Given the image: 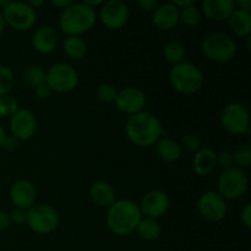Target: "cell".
<instances>
[{"mask_svg":"<svg viewBox=\"0 0 251 251\" xmlns=\"http://www.w3.org/2000/svg\"><path fill=\"white\" fill-rule=\"evenodd\" d=\"M125 132L130 141L140 147H150L156 144L163 135L161 122L150 112L130 115L125 125Z\"/></svg>","mask_w":251,"mask_h":251,"instance_id":"1","label":"cell"},{"mask_svg":"<svg viewBox=\"0 0 251 251\" xmlns=\"http://www.w3.org/2000/svg\"><path fill=\"white\" fill-rule=\"evenodd\" d=\"M142 215L139 205L129 199L117 200L107 212V225L117 235H129L136 230Z\"/></svg>","mask_w":251,"mask_h":251,"instance_id":"2","label":"cell"},{"mask_svg":"<svg viewBox=\"0 0 251 251\" xmlns=\"http://www.w3.org/2000/svg\"><path fill=\"white\" fill-rule=\"evenodd\" d=\"M97 21L96 10L85 2H73L64 9L59 17V27L66 36H78L86 33Z\"/></svg>","mask_w":251,"mask_h":251,"instance_id":"3","label":"cell"},{"mask_svg":"<svg viewBox=\"0 0 251 251\" xmlns=\"http://www.w3.org/2000/svg\"><path fill=\"white\" fill-rule=\"evenodd\" d=\"M169 82L176 92L181 95H193L202 88L203 74L195 64L184 60L172 66L169 71Z\"/></svg>","mask_w":251,"mask_h":251,"instance_id":"4","label":"cell"},{"mask_svg":"<svg viewBox=\"0 0 251 251\" xmlns=\"http://www.w3.org/2000/svg\"><path fill=\"white\" fill-rule=\"evenodd\" d=\"M202 51L210 60L225 64L237 55V42L232 36L223 32H212L202 39Z\"/></svg>","mask_w":251,"mask_h":251,"instance_id":"5","label":"cell"},{"mask_svg":"<svg viewBox=\"0 0 251 251\" xmlns=\"http://www.w3.org/2000/svg\"><path fill=\"white\" fill-rule=\"evenodd\" d=\"M249 178L243 169L232 167L222 171L217 180V193L225 200H238L247 193Z\"/></svg>","mask_w":251,"mask_h":251,"instance_id":"6","label":"cell"},{"mask_svg":"<svg viewBox=\"0 0 251 251\" xmlns=\"http://www.w3.org/2000/svg\"><path fill=\"white\" fill-rule=\"evenodd\" d=\"M1 15L5 25L16 31H27L37 21L36 10L24 1H9L1 9Z\"/></svg>","mask_w":251,"mask_h":251,"instance_id":"7","label":"cell"},{"mask_svg":"<svg viewBox=\"0 0 251 251\" xmlns=\"http://www.w3.org/2000/svg\"><path fill=\"white\" fill-rule=\"evenodd\" d=\"M46 85L50 88L51 92H71L78 85V74L70 64H54L46 73Z\"/></svg>","mask_w":251,"mask_h":251,"instance_id":"8","label":"cell"},{"mask_svg":"<svg viewBox=\"0 0 251 251\" xmlns=\"http://www.w3.org/2000/svg\"><path fill=\"white\" fill-rule=\"evenodd\" d=\"M26 223L37 234H49L58 228L59 215L50 205L36 203L27 211Z\"/></svg>","mask_w":251,"mask_h":251,"instance_id":"9","label":"cell"},{"mask_svg":"<svg viewBox=\"0 0 251 251\" xmlns=\"http://www.w3.org/2000/svg\"><path fill=\"white\" fill-rule=\"evenodd\" d=\"M249 112L240 103H228L221 113L223 129L232 135H243L249 131Z\"/></svg>","mask_w":251,"mask_h":251,"instance_id":"10","label":"cell"},{"mask_svg":"<svg viewBox=\"0 0 251 251\" xmlns=\"http://www.w3.org/2000/svg\"><path fill=\"white\" fill-rule=\"evenodd\" d=\"M198 211L208 222H220L227 215V203L217 191L208 190L199 198Z\"/></svg>","mask_w":251,"mask_h":251,"instance_id":"11","label":"cell"},{"mask_svg":"<svg viewBox=\"0 0 251 251\" xmlns=\"http://www.w3.org/2000/svg\"><path fill=\"white\" fill-rule=\"evenodd\" d=\"M146 103L147 97L141 88L127 86V87L118 91L114 104L120 112L130 117V115L144 112Z\"/></svg>","mask_w":251,"mask_h":251,"instance_id":"12","label":"cell"},{"mask_svg":"<svg viewBox=\"0 0 251 251\" xmlns=\"http://www.w3.org/2000/svg\"><path fill=\"white\" fill-rule=\"evenodd\" d=\"M129 7L122 0H108L100 9V20L107 28L119 29L129 20Z\"/></svg>","mask_w":251,"mask_h":251,"instance_id":"13","label":"cell"},{"mask_svg":"<svg viewBox=\"0 0 251 251\" xmlns=\"http://www.w3.org/2000/svg\"><path fill=\"white\" fill-rule=\"evenodd\" d=\"M171 200L169 196L162 190H151L145 194L141 199L139 208L141 211V215L152 220H158L163 217L169 210Z\"/></svg>","mask_w":251,"mask_h":251,"instance_id":"14","label":"cell"},{"mask_svg":"<svg viewBox=\"0 0 251 251\" xmlns=\"http://www.w3.org/2000/svg\"><path fill=\"white\" fill-rule=\"evenodd\" d=\"M10 131L17 140H29L37 131V118L33 112L22 108L10 118Z\"/></svg>","mask_w":251,"mask_h":251,"instance_id":"15","label":"cell"},{"mask_svg":"<svg viewBox=\"0 0 251 251\" xmlns=\"http://www.w3.org/2000/svg\"><path fill=\"white\" fill-rule=\"evenodd\" d=\"M10 200L15 208L28 211L36 205L37 190L31 181L26 179H20L15 181L10 188Z\"/></svg>","mask_w":251,"mask_h":251,"instance_id":"16","label":"cell"},{"mask_svg":"<svg viewBox=\"0 0 251 251\" xmlns=\"http://www.w3.org/2000/svg\"><path fill=\"white\" fill-rule=\"evenodd\" d=\"M202 12L208 20L215 22L228 21L235 10L234 0H205Z\"/></svg>","mask_w":251,"mask_h":251,"instance_id":"17","label":"cell"},{"mask_svg":"<svg viewBox=\"0 0 251 251\" xmlns=\"http://www.w3.org/2000/svg\"><path fill=\"white\" fill-rule=\"evenodd\" d=\"M59 37L55 28L51 26H42L32 36V47L37 53L49 54L55 50Z\"/></svg>","mask_w":251,"mask_h":251,"instance_id":"18","label":"cell"},{"mask_svg":"<svg viewBox=\"0 0 251 251\" xmlns=\"http://www.w3.org/2000/svg\"><path fill=\"white\" fill-rule=\"evenodd\" d=\"M152 22L162 31L173 29L179 24V9L172 2L158 5L152 14Z\"/></svg>","mask_w":251,"mask_h":251,"instance_id":"19","label":"cell"},{"mask_svg":"<svg viewBox=\"0 0 251 251\" xmlns=\"http://www.w3.org/2000/svg\"><path fill=\"white\" fill-rule=\"evenodd\" d=\"M217 167V153L210 147H201L193 158V169L198 176H206Z\"/></svg>","mask_w":251,"mask_h":251,"instance_id":"20","label":"cell"},{"mask_svg":"<svg viewBox=\"0 0 251 251\" xmlns=\"http://www.w3.org/2000/svg\"><path fill=\"white\" fill-rule=\"evenodd\" d=\"M90 198L100 207L109 208L117 201L114 188L107 181H95L90 186Z\"/></svg>","mask_w":251,"mask_h":251,"instance_id":"21","label":"cell"},{"mask_svg":"<svg viewBox=\"0 0 251 251\" xmlns=\"http://www.w3.org/2000/svg\"><path fill=\"white\" fill-rule=\"evenodd\" d=\"M156 150L159 158L166 163H174V162L179 161L181 153H183V149L179 142L164 136H162L156 142Z\"/></svg>","mask_w":251,"mask_h":251,"instance_id":"22","label":"cell"},{"mask_svg":"<svg viewBox=\"0 0 251 251\" xmlns=\"http://www.w3.org/2000/svg\"><path fill=\"white\" fill-rule=\"evenodd\" d=\"M230 29L238 37L249 38L251 33V12L244 10L235 9L232 16L228 19Z\"/></svg>","mask_w":251,"mask_h":251,"instance_id":"23","label":"cell"},{"mask_svg":"<svg viewBox=\"0 0 251 251\" xmlns=\"http://www.w3.org/2000/svg\"><path fill=\"white\" fill-rule=\"evenodd\" d=\"M136 232L141 239L146 242H156L162 234L161 225L157 220L142 217L136 227Z\"/></svg>","mask_w":251,"mask_h":251,"instance_id":"24","label":"cell"},{"mask_svg":"<svg viewBox=\"0 0 251 251\" xmlns=\"http://www.w3.org/2000/svg\"><path fill=\"white\" fill-rule=\"evenodd\" d=\"M64 51L73 60H81L87 54V44L81 37L68 36L64 39Z\"/></svg>","mask_w":251,"mask_h":251,"instance_id":"25","label":"cell"},{"mask_svg":"<svg viewBox=\"0 0 251 251\" xmlns=\"http://www.w3.org/2000/svg\"><path fill=\"white\" fill-rule=\"evenodd\" d=\"M163 56L169 64L176 65V64L184 61V58H185V47L179 41L168 42L163 49Z\"/></svg>","mask_w":251,"mask_h":251,"instance_id":"26","label":"cell"},{"mask_svg":"<svg viewBox=\"0 0 251 251\" xmlns=\"http://www.w3.org/2000/svg\"><path fill=\"white\" fill-rule=\"evenodd\" d=\"M22 78H24V82L27 86L36 88L46 83V71L41 66L31 65L25 69L24 74H22Z\"/></svg>","mask_w":251,"mask_h":251,"instance_id":"27","label":"cell"},{"mask_svg":"<svg viewBox=\"0 0 251 251\" xmlns=\"http://www.w3.org/2000/svg\"><path fill=\"white\" fill-rule=\"evenodd\" d=\"M201 10L195 4L179 10V22L186 27H195L201 21Z\"/></svg>","mask_w":251,"mask_h":251,"instance_id":"28","label":"cell"},{"mask_svg":"<svg viewBox=\"0 0 251 251\" xmlns=\"http://www.w3.org/2000/svg\"><path fill=\"white\" fill-rule=\"evenodd\" d=\"M233 153V161L234 167L244 169L250 167L251 164V146L249 144H243L235 149Z\"/></svg>","mask_w":251,"mask_h":251,"instance_id":"29","label":"cell"},{"mask_svg":"<svg viewBox=\"0 0 251 251\" xmlns=\"http://www.w3.org/2000/svg\"><path fill=\"white\" fill-rule=\"evenodd\" d=\"M15 83L14 73L6 65L0 64V97L9 95Z\"/></svg>","mask_w":251,"mask_h":251,"instance_id":"30","label":"cell"},{"mask_svg":"<svg viewBox=\"0 0 251 251\" xmlns=\"http://www.w3.org/2000/svg\"><path fill=\"white\" fill-rule=\"evenodd\" d=\"M117 88L110 83H100L97 88H96V97L98 100L105 104H110V103L115 102L117 98Z\"/></svg>","mask_w":251,"mask_h":251,"instance_id":"31","label":"cell"},{"mask_svg":"<svg viewBox=\"0 0 251 251\" xmlns=\"http://www.w3.org/2000/svg\"><path fill=\"white\" fill-rule=\"evenodd\" d=\"M19 109V102L16 98L9 95L0 97V117L11 118Z\"/></svg>","mask_w":251,"mask_h":251,"instance_id":"32","label":"cell"},{"mask_svg":"<svg viewBox=\"0 0 251 251\" xmlns=\"http://www.w3.org/2000/svg\"><path fill=\"white\" fill-rule=\"evenodd\" d=\"M181 149H185L186 151L189 152H194V153H196V152L199 151V150L201 149V141L200 139H199L198 135H194V134H186L184 135L183 137H181Z\"/></svg>","mask_w":251,"mask_h":251,"instance_id":"33","label":"cell"},{"mask_svg":"<svg viewBox=\"0 0 251 251\" xmlns=\"http://www.w3.org/2000/svg\"><path fill=\"white\" fill-rule=\"evenodd\" d=\"M217 166L222 168V171L234 167V161H233V153L230 151H221L217 153Z\"/></svg>","mask_w":251,"mask_h":251,"instance_id":"34","label":"cell"},{"mask_svg":"<svg viewBox=\"0 0 251 251\" xmlns=\"http://www.w3.org/2000/svg\"><path fill=\"white\" fill-rule=\"evenodd\" d=\"M9 216L11 223H15V225L17 226L25 225L27 221V211L21 210V208H14V210L9 213Z\"/></svg>","mask_w":251,"mask_h":251,"instance_id":"35","label":"cell"},{"mask_svg":"<svg viewBox=\"0 0 251 251\" xmlns=\"http://www.w3.org/2000/svg\"><path fill=\"white\" fill-rule=\"evenodd\" d=\"M240 220H242V223L244 225L245 228L250 229L251 228V205L248 203V205L244 206V208L242 210V213H240Z\"/></svg>","mask_w":251,"mask_h":251,"instance_id":"36","label":"cell"},{"mask_svg":"<svg viewBox=\"0 0 251 251\" xmlns=\"http://www.w3.org/2000/svg\"><path fill=\"white\" fill-rule=\"evenodd\" d=\"M34 95H36V97L38 98V100H47V98H49V96L51 95V90L46 85V83H43V85L34 88Z\"/></svg>","mask_w":251,"mask_h":251,"instance_id":"37","label":"cell"},{"mask_svg":"<svg viewBox=\"0 0 251 251\" xmlns=\"http://www.w3.org/2000/svg\"><path fill=\"white\" fill-rule=\"evenodd\" d=\"M17 144H19V140L15 139L12 135H6L1 147L4 150H6V151H14V150L17 147Z\"/></svg>","mask_w":251,"mask_h":251,"instance_id":"38","label":"cell"},{"mask_svg":"<svg viewBox=\"0 0 251 251\" xmlns=\"http://www.w3.org/2000/svg\"><path fill=\"white\" fill-rule=\"evenodd\" d=\"M137 4H139V6L141 7L142 10H145V11H152V12H153L154 10L157 9V6L159 5L157 0H140Z\"/></svg>","mask_w":251,"mask_h":251,"instance_id":"39","label":"cell"},{"mask_svg":"<svg viewBox=\"0 0 251 251\" xmlns=\"http://www.w3.org/2000/svg\"><path fill=\"white\" fill-rule=\"evenodd\" d=\"M11 221H10V216L6 211L0 210V230H5L10 227Z\"/></svg>","mask_w":251,"mask_h":251,"instance_id":"40","label":"cell"},{"mask_svg":"<svg viewBox=\"0 0 251 251\" xmlns=\"http://www.w3.org/2000/svg\"><path fill=\"white\" fill-rule=\"evenodd\" d=\"M235 9L244 10V11H250L251 10V1L250 0H237L234 1Z\"/></svg>","mask_w":251,"mask_h":251,"instance_id":"41","label":"cell"},{"mask_svg":"<svg viewBox=\"0 0 251 251\" xmlns=\"http://www.w3.org/2000/svg\"><path fill=\"white\" fill-rule=\"evenodd\" d=\"M71 4H73V1H70V0H53V1H51V5L58 7V9H60L61 11H63L64 9H66L68 6H70Z\"/></svg>","mask_w":251,"mask_h":251,"instance_id":"42","label":"cell"},{"mask_svg":"<svg viewBox=\"0 0 251 251\" xmlns=\"http://www.w3.org/2000/svg\"><path fill=\"white\" fill-rule=\"evenodd\" d=\"M172 4H173L176 7H178L179 10H181L184 9V7H188L190 6V5H194L195 4V1H194V0H176V1H173Z\"/></svg>","mask_w":251,"mask_h":251,"instance_id":"43","label":"cell"},{"mask_svg":"<svg viewBox=\"0 0 251 251\" xmlns=\"http://www.w3.org/2000/svg\"><path fill=\"white\" fill-rule=\"evenodd\" d=\"M85 2L86 5H87V6H90L91 9H93V10H96V7H98V6H102L103 5V0H85Z\"/></svg>","mask_w":251,"mask_h":251,"instance_id":"44","label":"cell"},{"mask_svg":"<svg viewBox=\"0 0 251 251\" xmlns=\"http://www.w3.org/2000/svg\"><path fill=\"white\" fill-rule=\"evenodd\" d=\"M27 4H28L29 6L32 7V9L37 10V9H38V7L43 6L44 1H43V0H31V1H27Z\"/></svg>","mask_w":251,"mask_h":251,"instance_id":"45","label":"cell"},{"mask_svg":"<svg viewBox=\"0 0 251 251\" xmlns=\"http://www.w3.org/2000/svg\"><path fill=\"white\" fill-rule=\"evenodd\" d=\"M5 137H6V132H5V129L2 127V125L0 124V149H1L2 142H4Z\"/></svg>","mask_w":251,"mask_h":251,"instance_id":"46","label":"cell"},{"mask_svg":"<svg viewBox=\"0 0 251 251\" xmlns=\"http://www.w3.org/2000/svg\"><path fill=\"white\" fill-rule=\"evenodd\" d=\"M4 29H5V22H4V19H2L1 10H0V37H1L2 33H4Z\"/></svg>","mask_w":251,"mask_h":251,"instance_id":"47","label":"cell"}]
</instances>
